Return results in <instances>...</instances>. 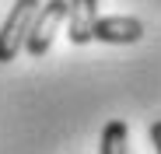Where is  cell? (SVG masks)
Masks as SVG:
<instances>
[{"label":"cell","mask_w":161,"mask_h":154,"mask_svg":"<svg viewBox=\"0 0 161 154\" xmlns=\"http://www.w3.org/2000/svg\"><path fill=\"white\" fill-rule=\"evenodd\" d=\"M60 21H67V0H42L39 11H35V18H32L28 39H25L28 56H46V53H49L53 35H56Z\"/></svg>","instance_id":"2"},{"label":"cell","mask_w":161,"mask_h":154,"mask_svg":"<svg viewBox=\"0 0 161 154\" xmlns=\"http://www.w3.org/2000/svg\"><path fill=\"white\" fill-rule=\"evenodd\" d=\"M39 4L42 0H14V7L7 11L4 25H0V63H11L25 49V39H28V28H32Z\"/></svg>","instance_id":"1"},{"label":"cell","mask_w":161,"mask_h":154,"mask_svg":"<svg viewBox=\"0 0 161 154\" xmlns=\"http://www.w3.org/2000/svg\"><path fill=\"white\" fill-rule=\"evenodd\" d=\"M151 144H154V154H161V119L151 123Z\"/></svg>","instance_id":"6"},{"label":"cell","mask_w":161,"mask_h":154,"mask_svg":"<svg viewBox=\"0 0 161 154\" xmlns=\"http://www.w3.org/2000/svg\"><path fill=\"white\" fill-rule=\"evenodd\" d=\"M98 0H67V35L74 46H88L95 39Z\"/></svg>","instance_id":"4"},{"label":"cell","mask_w":161,"mask_h":154,"mask_svg":"<svg viewBox=\"0 0 161 154\" xmlns=\"http://www.w3.org/2000/svg\"><path fill=\"white\" fill-rule=\"evenodd\" d=\"M95 39L105 46H133L144 39V21L133 14H109L95 21Z\"/></svg>","instance_id":"3"},{"label":"cell","mask_w":161,"mask_h":154,"mask_svg":"<svg viewBox=\"0 0 161 154\" xmlns=\"http://www.w3.org/2000/svg\"><path fill=\"white\" fill-rule=\"evenodd\" d=\"M98 154H130V130L123 119H109L102 126V144Z\"/></svg>","instance_id":"5"}]
</instances>
